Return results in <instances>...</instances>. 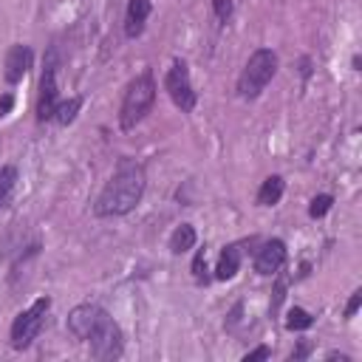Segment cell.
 <instances>
[{
  "label": "cell",
  "instance_id": "cell-1",
  "mask_svg": "<svg viewBox=\"0 0 362 362\" xmlns=\"http://www.w3.org/2000/svg\"><path fill=\"white\" fill-rule=\"evenodd\" d=\"M68 331L74 339L88 342L90 356L99 362H113L124 354V334L119 322L96 303H79L68 314Z\"/></svg>",
  "mask_w": 362,
  "mask_h": 362
},
{
  "label": "cell",
  "instance_id": "cell-2",
  "mask_svg": "<svg viewBox=\"0 0 362 362\" xmlns=\"http://www.w3.org/2000/svg\"><path fill=\"white\" fill-rule=\"evenodd\" d=\"M144 189H147L144 164L124 156V158H119L113 175L107 178L105 189L99 192V198L93 201V215L96 218H122L141 204Z\"/></svg>",
  "mask_w": 362,
  "mask_h": 362
},
{
  "label": "cell",
  "instance_id": "cell-3",
  "mask_svg": "<svg viewBox=\"0 0 362 362\" xmlns=\"http://www.w3.org/2000/svg\"><path fill=\"white\" fill-rule=\"evenodd\" d=\"M156 76L150 68H144L141 74H136L127 88H124V96H122V105H119V127L124 133L136 130V124L144 122V116L153 110L156 105Z\"/></svg>",
  "mask_w": 362,
  "mask_h": 362
},
{
  "label": "cell",
  "instance_id": "cell-4",
  "mask_svg": "<svg viewBox=\"0 0 362 362\" xmlns=\"http://www.w3.org/2000/svg\"><path fill=\"white\" fill-rule=\"evenodd\" d=\"M277 68H280V59L272 48H255L238 76V96L246 102L257 99L266 90V85L274 79Z\"/></svg>",
  "mask_w": 362,
  "mask_h": 362
},
{
  "label": "cell",
  "instance_id": "cell-5",
  "mask_svg": "<svg viewBox=\"0 0 362 362\" xmlns=\"http://www.w3.org/2000/svg\"><path fill=\"white\" fill-rule=\"evenodd\" d=\"M48 308H51V297H40V300H34L25 311H20V314L14 317L11 331H8V342H11L14 351H25V348L40 337V331H42V325H45Z\"/></svg>",
  "mask_w": 362,
  "mask_h": 362
},
{
  "label": "cell",
  "instance_id": "cell-6",
  "mask_svg": "<svg viewBox=\"0 0 362 362\" xmlns=\"http://www.w3.org/2000/svg\"><path fill=\"white\" fill-rule=\"evenodd\" d=\"M164 90L167 96L173 99V105L181 110V113H192L195 105H198V93L192 88V79H189V68L184 59H173L170 71L164 74Z\"/></svg>",
  "mask_w": 362,
  "mask_h": 362
},
{
  "label": "cell",
  "instance_id": "cell-7",
  "mask_svg": "<svg viewBox=\"0 0 362 362\" xmlns=\"http://www.w3.org/2000/svg\"><path fill=\"white\" fill-rule=\"evenodd\" d=\"M59 105V90H57V48H48L42 76H40V93H37V122H51L54 110Z\"/></svg>",
  "mask_w": 362,
  "mask_h": 362
},
{
  "label": "cell",
  "instance_id": "cell-8",
  "mask_svg": "<svg viewBox=\"0 0 362 362\" xmlns=\"http://www.w3.org/2000/svg\"><path fill=\"white\" fill-rule=\"evenodd\" d=\"M286 260H288L286 243H283L280 238H269V240H263L260 249L255 252L252 266H255L257 274H263V277H274V274H280V269L286 266Z\"/></svg>",
  "mask_w": 362,
  "mask_h": 362
},
{
  "label": "cell",
  "instance_id": "cell-9",
  "mask_svg": "<svg viewBox=\"0 0 362 362\" xmlns=\"http://www.w3.org/2000/svg\"><path fill=\"white\" fill-rule=\"evenodd\" d=\"M31 65H34V51H31V45L17 42V45H11V48L6 51V59H3V79H6L8 85H17V82H23V76L28 74Z\"/></svg>",
  "mask_w": 362,
  "mask_h": 362
},
{
  "label": "cell",
  "instance_id": "cell-10",
  "mask_svg": "<svg viewBox=\"0 0 362 362\" xmlns=\"http://www.w3.org/2000/svg\"><path fill=\"white\" fill-rule=\"evenodd\" d=\"M150 11H153L150 0H130L127 3V8H124V37L127 40H139L144 34Z\"/></svg>",
  "mask_w": 362,
  "mask_h": 362
},
{
  "label": "cell",
  "instance_id": "cell-11",
  "mask_svg": "<svg viewBox=\"0 0 362 362\" xmlns=\"http://www.w3.org/2000/svg\"><path fill=\"white\" fill-rule=\"evenodd\" d=\"M240 260H243V252H240V243H229V246H223V252H221V257H218V263H215V280H221V283H226V280H232L238 272H240Z\"/></svg>",
  "mask_w": 362,
  "mask_h": 362
},
{
  "label": "cell",
  "instance_id": "cell-12",
  "mask_svg": "<svg viewBox=\"0 0 362 362\" xmlns=\"http://www.w3.org/2000/svg\"><path fill=\"white\" fill-rule=\"evenodd\" d=\"M283 192H286L283 175H269V178H263V184H260L255 201H257V206H274V204H280Z\"/></svg>",
  "mask_w": 362,
  "mask_h": 362
},
{
  "label": "cell",
  "instance_id": "cell-13",
  "mask_svg": "<svg viewBox=\"0 0 362 362\" xmlns=\"http://www.w3.org/2000/svg\"><path fill=\"white\" fill-rule=\"evenodd\" d=\"M195 240H198V232H195V226L192 223H181V226H175L173 229V235H170V252L173 255H184V252H189L192 246H195Z\"/></svg>",
  "mask_w": 362,
  "mask_h": 362
},
{
  "label": "cell",
  "instance_id": "cell-14",
  "mask_svg": "<svg viewBox=\"0 0 362 362\" xmlns=\"http://www.w3.org/2000/svg\"><path fill=\"white\" fill-rule=\"evenodd\" d=\"M82 105H85V99L82 96H71V99H59V105H57V110H54V119L51 122H57L59 127H68L76 116H79V110H82Z\"/></svg>",
  "mask_w": 362,
  "mask_h": 362
},
{
  "label": "cell",
  "instance_id": "cell-15",
  "mask_svg": "<svg viewBox=\"0 0 362 362\" xmlns=\"http://www.w3.org/2000/svg\"><path fill=\"white\" fill-rule=\"evenodd\" d=\"M311 325H314V314H308V311L300 308V305L288 308V314H286V328H288V331H308Z\"/></svg>",
  "mask_w": 362,
  "mask_h": 362
},
{
  "label": "cell",
  "instance_id": "cell-16",
  "mask_svg": "<svg viewBox=\"0 0 362 362\" xmlns=\"http://www.w3.org/2000/svg\"><path fill=\"white\" fill-rule=\"evenodd\" d=\"M14 184H17V167L14 164H3L0 167V206L8 201V195L14 192Z\"/></svg>",
  "mask_w": 362,
  "mask_h": 362
},
{
  "label": "cell",
  "instance_id": "cell-17",
  "mask_svg": "<svg viewBox=\"0 0 362 362\" xmlns=\"http://www.w3.org/2000/svg\"><path fill=\"white\" fill-rule=\"evenodd\" d=\"M334 206V195H328V192H320V195H314L311 198V204H308V218H322V215H328V209Z\"/></svg>",
  "mask_w": 362,
  "mask_h": 362
},
{
  "label": "cell",
  "instance_id": "cell-18",
  "mask_svg": "<svg viewBox=\"0 0 362 362\" xmlns=\"http://www.w3.org/2000/svg\"><path fill=\"white\" fill-rule=\"evenodd\" d=\"M189 269H192V277H195L198 286H206V283H209V274H206V249H198V252H195Z\"/></svg>",
  "mask_w": 362,
  "mask_h": 362
},
{
  "label": "cell",
  "instance_id": "cell-19",
  "mask_svg": "<svg viewBox=\"0 0 362 362\" xmlns=\"http://www.w3.org/2000/svg\"><path fill=\"white\" fill-rule=\"evenodd\" d=\"M232 11H235V0H212V14L221 25L232 20Z\"/></svg>",
  "mask_w": 362,
  "mask_h": 362
},
{
  "label": "cell",
  "instance_id": "cell-20",
  "mask_svg": "<svg viewBox=\"0 0 362 362\" xmlns=\"http://www.w3.org/2000/svg\"><path fill=\"white\" fill-rule=\"evenodd\" d=\"M359 305H362V288H356V291L351 294V300H348V305H345L342 317H345V320H351V317L359 311Z\"/></svg>",
  "mask_w": 362,
  "mask_h": 362
},
{
  "label": "cell",
  "instance_id": "cell-21",
  "mask_svg": "<svg viewBox=\"0 0 362 362\" xmlns=\"http://www.w3.org/2000/svg\"><path fill=\"white\" fill-rule=\"evenodd\" d=\"M311 348H314V345H311L308 339H300V342H297V348L288 354V359H291V362H300V359H305V356L311 354Z\"/></svg>",
  "mask_w": 362,
  "mask_h": 362
},
{
  "label": "cell",
  "instance_id": "cell-22",
  "mask_svg": "<svg viewBox=\"0 0 362 362\" xmlns=\"http://www.w3.org/2000/svg\"><path fill=\"white\" fill-rule=\"evenodd\" d=\"M269 356H272V348H269V345H257L255 351L243 354V362H255V359H269Z\"/></svg>",
  "mask_w": 362,
  "mask_h": 362
},
{
  "label": "cell",
  "instance_id": "cell-23",
  "mask_svg": "<svg viewBox=\"0 0 362 362\" xmlns=\"http://www.w3.org/2000/svg\"><path fill=\"white\" fill-rule=\"evenodd\" d=\"M11 107H14V93H3L0 96V119H6L11 113Z\"/></svg>",
  "mask_w": 362,
  "mask_h": 362
},
{
  "label": "cell",
  "instance_id": "cell-24",
  "mask_svg": "<svg viewBox=\"0 0 362 362\" xmlns=\"http://www.w3.org/2000/svg\"><path fill=\"white\" fill-rule=\"evenodd\" d=\"M325 359H339V362H351V356H348V354H339V351H331V354H325Z\"/></svg>",
  "mask_w": 362,
  "mask_h": 362
}]
</instances>
